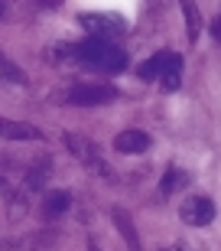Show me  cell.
<instances>
[{"instance_id":"6da1fadb","label":"cell","mask_w":221,"mask_h":251,"mask_svg":"<svg viewBox=\"0 0 221 251\" xmlns=\"http://www.w3.org/2000/svg\"><path fill=\"white\" fill-rule=\"evenodd\" d=\"M52 59L59 62H75L82 69H94V72H108L117 75L127 69V49H120L117 43H108V39H82V43H59L52 52Z\"/></svg>"},{"instance_id":"7a4b0ae2","label":"cell","mask_w":221,"mask_h":251,"mask_svg":"<svg viewBox=\"0 0 221 251\" xmlns=\"http://www.w3.org/2000/svg\"><path fill=\"white\" fill-rule=\"evenodd\" d=\"M62 144H65V150H68V153H72V157L91 173V176L104 179V183H117V173H114L110 163L101 157V150H98L94 140L82 137V134H62Z\"/></svg>"},{"instance_id":"3957f363","label":"cell","mask_w":221,"mask_h":251,"mask_svg":"<svg viewBox=\"0 0 221 251\" xmlns=\"http://www.w3.org/2000/svg\"><path fill=\"white\" fill-rule=\"evenodd\" d=\"M59 104H72V108H94V104H110L117 101L120 92L117 85H101V82H75L72 88L55 95Z\"/></svg>"},{"instance_id":"277c9868","label":"cell","mask_w":221,"mask_h":251,"mask_svg":"<svg viewBox=\"0 0 221 251\" xmlns=\"http://www.w3.org/2000/svg\"><path fill=\"white\" fill-rule=\"evenodd\" d=\"M78 26L88 33V36L94 39H108V43H114L117 36H124L127 33V20L120 17V13H104V10H82L78 13Z\"/></svg>"},{"instance_id":"5b68a950","label":"cell","mask_w":221,"mask_h":251,"mask_svg":"<svg viewBox=\"0 0 221 251\" xmlns=\"http://www.w3.org/2000/svg\"><path fill=\"white\" fill-rule=\"evenodd\" d=\"M179 219L185 225H195V228H202V225H212L215 219V202L208 196H189L182 205H179Z\"/></svg>"},{"instance_id":"8992f818","label":"cell","mask_w":221,"mask_h":251,"mask_svg":"<svg viewBox=\"0 0 221 251\" xmlns=\"http://www.w3.org/2000/svg\"><path fill=\"white\" fill-rule=\"evenodd\" d=\"M150 144H153V137H150L147 130H137V127H127L114 137V150L117 153H127V157H137V153L150 150Z\"/></svg>"},{"instance_id":"52a82bcc","label":"cell","mask_w":221,"mask_h":251,"mask_svg":"<svg viewBox=\"0 0 221 251\" xmlns=\"http://www.w3.org/2000/svg\"><path fill=\"white\" fill-rule=\"evenodd\" d=\"M0 137L3 140H43L46 134L29 121H10V118H0Z\"/></svg>"},{"instance_id":"ba28073f","label":"cell","mask_w":221,"mask_h":251,"mask_svg":"<svg viewBox=\"0 0 221 251\" xmlns=\"http://www.w3.org/2000/svg\"><path fill=\"white\" fill-rule=\"evenodd\" d=\"M110 222L117 225V232L124 235V242H127V251H143V245H140V235H137V225H133V219H130L127 209L114 205V209H110Z\"/></svg>"},{"instance_id":"9c48e42d","label":"cell","mask_w":221,"mask_h":251,"mask_svg":"<svg viewBox=\"0 0 221 251\" xmlns=\"http://www.w3.org/2000/svg\"><path fill=\"white\" fill-rule=\"evenodd\" d=\"M169 56H173L169 49H159V52H153L150 59H143V62H140V69H137V78H140V82H159V75H163Z\"/></svg>"},{"instance_id":"30bf717a","label":"cell","mask_w":221,"mask_h":251,"mask_svg":"<svg viewBox=\"0 0 221 251\" xmlns=\"http://www.w3.org/2000/svg\"><path fill=\"white\" fill-rule=\"evenodd\" d=\"M72 209V193L68 189H52V193L43 199V219H59Z\"/></svg>"},{"instance_id":"8fae6325","label":"cell","mask_w":221,"mask_h":251,"mask_svg":"<svg viewBox=\"0 0 221 251\" xmlns=\"http://www.w3.org/2000/svg\"><path fill=\"white\" fill-rule=\"evenodd\" d=\"M179 85H182V56L173 52L166 69H163V75H159V88L163 92H179Z\"/></svg>"},{"instance_id":"7c38bea8","label":"cell","mask_w":221,"mask_h":251,"mask_svg":"<svg viewBox=\"0 0 221 251\" xmlns=\"http://www.w3.org/2000/svg\"><path fill=\"white\" fill-rule=\"evenodd\" d=\"M0 82H7V85H26L29 82L26 72H23V69L3 52V49H0Z\"/></svg>"},{"instance_id":"4fadbf2b","label":"cell","mask_w":221,"mask_h":251,"mask_svg":"<svg viewBox=\"0 0 221 251\" xmlns=\"http://www.w3.org/2000/svg\"><path fill=\"white\" fill-rule=\"evenodd\" d=\"M179 3H182V13H185V39L195 43L199 33H202V13H199V7L192 0H179Z\"/></svg>"},{"instance_id":"5bb4252c","label":"cell","mask_w":221,"mask_h":251,"mask_svg":"<svg viewBox=\"0 0 221 251\" xmlns=\"http://www.w3.org/2000/svg\"><path fill=\"white\" fill-rule=\"evenodd\" d=\"M46 173H49V163H43V167H33L26 173V183H23V193H20V199H26V196H33L36 189L46 186Z\"/></svg>"},{"instance_id":"9a60e30c","label":"cell","mask_w":221,"mask_h":251,"mask_svg":"<svg viewBox=\"0 0 221 251\" xmlns=\"http://www.w3.org/2000/svg\"><path fill=\"white\" fill-rule=\"evenodd\" d=\"M185 183H189V176H185L182 170L169 167V170H166V173H163V183H159V193H163V196H173L176 189H182Z\"/></svg>"},{"instance_id":"2e32d148","label":"cell","mask_w":221,"mask_h":251,"mask_svg":"<svg viewBox=\"0 0 221 251\" xmlns=\"http://www.w3.org/2000/svg\"><path fill=\"white\" fill-rule=\"evenodd\" d=\"M212 39H215V43H221V13L212 20Z\"/></svg>"},{"instance_id":"e0dca14e","label":"cell","mask_w":221,"mask_h":251,"mask_svg":"<svg viewBox=\"0 0 221 251\" xmlns=\"http://www.w3.org/2000/svg\"><path fill=\"white\" fill-rule=\"evenodd\" d=\"M33 3H36V7H43V10H55L62 0H33Z\"/></svg>"},{"instance_id":"ac0fdd59","label":"cell","mask_w":221,"mask_h":251,"mask_svg":"<svg viewBox=\"0 0 221 251\" xmlns=\"http://www.w3.org/2000/svg\"><path fill=\"white\" fill-rule=\"evenodd\" d=\"M85 251H101V248H98V242H91V238H88V245H85Z\"/></svg>"},{"instance_id":"d6986e66","label":"cell","mask_w":221,"mask_h":251,"mask_svg":"<svg viewBox=\"0 0 221 251\" xmlns=\"http://www.w3.org/2000/svg\"><path fill=\"white\" fill-rule=\"evenodd\" d=\"M159 251H185L182 245H169V248H159Z\"/></svg>"},{"instance_id":"ffe728a7","label":"cell","mask_w":221,"mask_h":251,"mask_svg":"<svg viewBox=\"0 0 221 251\" xmlns=\"http://www.w3.org/2000/svg\"><path fill=\"white\" fill-rule=\"evenodd\" d=\"M3 189H7V179H3V176H0V193H3Z\"/></svg>"}]
</instances>
